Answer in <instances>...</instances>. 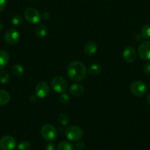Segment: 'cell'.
Returning a JSON list of instances; mask_svg holds the SVG:
<instances>
[{"label": "cell", "instance_id": "1", "mask_svg": "<svg viewBox=\"0 0 150 150\" xmlns=\"http://www.w3.org/2000/svg\"><path fill=\"white\" fill-rule=\"evenodd\" d=\"M67 75L69 79L75 82L84 80L87 75V68L80 61H73L67 67Z\"/></svg>", "mask_w": 150, "mask_h": 150}, {"label": "cell", "instance_id": "2", "mask_svg": "<svg viewBox=\"0 0 150 150\" xmlns=\"http://www.w3.org/2000/svg\"><path fill=\"white\" fill-rule=\"evenodd\" d=\"M65 135L69 141L79 142L83 138L84 132L80 127L77 126L71 125L65 130Z\"/></svg>", "mask_w": 150, "mask_h": 150}, {"label": "cell", "instance_id": "3", "mask_svg": "<svg viewBox=\"0 0 150 150\" xmlns=\"http://www.w3.org/2000/svg\"><path fill=\"white\" fill-rule=\"evenodd\" d=\"M41 135L43 139L48 142L54 140L57 136V130L54 125L51 124L44 125L41 129Z\"/></svg>", "mask_w": 150, "mask_h": 150}, {"label": "cell", "instance_id": "4", "mask_svg": "<svg viewBox=\"0 0 150 150\" xmlns=\"http://www.w3.org/2000/svg\"><path fill=\"white\" fill-rule=\"evenodd\" d=\"M51 86L54 92L57 93H63L68 89V83L64 78L57 76L51 79Z\"/></svg>", "mask_w": 150, "mask_h": 150}, {"label": "cell", "instance_id": "5", "mask_svg": "<svg viewBox=\"0 0 150 150\" xmlns=\"http://www.w3.org/2000/svg\"><path fill=\"white\" fill-rule=\"evenodd\" d=\"M129 89L134 96L142 97L146 93L147 86L141 81H135L130 84Z\"/></svg>", "mask_w": 150, "mask_h": 150}, {"label": "cell", "instance_id": "6", "mask_svg": "<svg viewBox=\"0 0 150 150\" xmlns=\"http://www.w3.org/2000/svg\"><path fill=\"white\" fill-rule=\"evenodd\" d=\"M25 19L29 23L35 24L38 23L41 19V14L37 9L34 7H29L24 11Z\"/></svg>", "mask_w": 150, "mask_h": 150}, {"label": "cell", "instance_id": "7", "mask_svg": "<svg viewBox=\"0 0 150 150\" xmlns=\"http://www.w3.org/2000/svg\"><path fill=\"white\" fill-rule=\"evenodd\" d=\"M20 39V35L19 31L14 28H10L6 31L4 36V40L7 44L10 45H16Z\"/></svg>", "mask_w": 150, "mask_h": 150}, {"label": "cell", "instance_id": "8", "mask_svg": "<svg viewBox=\"0 0 150 150\" xmlns=\"http://www.w3.org/2000/svg\"><path fill=\"white\" fill-rule=\"evenodd\" d=\"M16 146V139L11 136H4L0 139V149L13 150Z\"/></svg>", "mask_w": 150, "mask_h": 150}, {"label": "cell", "instance_id": "9", "mask_svg": "<svg viewBox=\"0 0 150 150\" xmlns=\"http://www.w3.org/2000/svg\"><path fill=\"white\" fill-rule=\"evenodd\" d=\"M50 88L48 83L46 82L42 81L38 83L36 85L35 89V94L37 96V98L40 99H44L48 96L49 93Z\"/></svg>", "mask_w": 150, "mask_h": 150}, {"label": "cell", "instance_id": "10", "mask_svg": "<svg viewBox=\"0 0 150 150\" xmlns=\"http://www.w3.org/2000/svg\"><path fill=\"white\" fill-rule=\"evenodd\" d=\"M138 53L141 59L150 61V41L143 42L138 47Z\"/></svg>", "mask_w": 150, "mask_h": 150}, {"label": "cell", "instance_id": "11", "mask_svg": "<svg viewBox=\"0 0 150 150\" xmlns=\"http://www.w3.org/2000/svg\"><path fill=\"white\" fill-rule=\"evenodd\" d=\"M122 57L126 62L132 63L136 59L137 52L133 47L127 46L124 49Z\"/></svg>", "mask_w": 150, "mask_h": 150}, {"label": "cell", "instance_id": "12", "mask_svg": "<svg viewBox=\"0 0 150 150\" xmlns=\"http://www.w3.org/2000/svg\"><path fill=\"white\" fill-rule=\"evenodd\" d=\"M98 46L94 41H88L84 45V52L86 55L92 56L97 51Z\"/></svg>", "mask_w": 150, "mask_h": 150}, {"label": "cell", "instance_id": "13", "mask_svg": "<svg viewBox=\"0 0 150 150\" xmlns=\"http://www.w3.org/2000/svg\"><path fill=\"white\" fill-rule=\"evenodd\" d=\"M85 92V88L82 84L74 83L69 88V93L74 97H79Z\"/></svg>", "mask_w": 150, "mask_h": 150}, {"label": "cell", "instance_id": "14", "mask_svg": "<svg viewBox=\"0 0 150 150\" xmlns=\"http://www.w3.org/2000/svg\"><path fill=\"white\" fill-rule=\"evenodd\" d=\"M10 59L9 54L4 50H0V70L4 69L7 65Z\"/></svg>", "mask_w": 150, "mask_h": 150}, {"label": "cell", "instance_id": "15", "mask_svg": "<svg viewBox=\"0 0 150 150\" xmlns=\"http://www.w3.org/2000/svg\"><path fill=\"white\" fill-rule=\"evenodd\" d=\"M35 35L39 38H44L47 34V28L44 23H40L35 28Z\"/></svg>", "mask_w": 150, "mask_h": 150}, {"label": "cell", "instance_id": "16", "mask_svg": "<svg viewBox=\"0 0 150 150\" xmlns=\"http://www.w3.org/2000/svg\"><path fill=\"white\" fill-rule=\"evenodd\" d=\"M10 100V95L7 91L0 89V105H4Z\"/></svg>", "mask_w": 150, "mask_h": 150}, {"label": "cell", "instance_id": "17", "mask_svg": "<svg viewBox=\"0 0 150 150\" xmlns=\"http://www.w3.org/2000/svg\"><path fill=\"white\" fill-rule=\"evenodd\" d=\"M101 71V66L98 64H92L88 68V72L90 75L94 76H96L100 74Z\"/></svg>", "mask_w": 150, "mask_h": 150}, {"label": "cell", "instance_id": "18", "mask_svg": "<svg viewBox=\"0 0 150 150\" xmlns=\"http://www.w3.org/2000/svg\"><path fill=\"white\" fill-rule=\"evenodd\" d=\"M24 73V67L20 64H16L12 68V74L16 77H21Z\"/></svg>", "mask_w": 150, "mask_h": 150}, {"label": "cell", "instance_id": "19", "mask_svg": "<svg viewBox=\"0 0 150 150\" xmlns=\"http://www.w3.org/2000/svg\"><path fill=\"white\" fill-rule=\"evenodd\" d=\"M57 150H75V147L69 142H61L57 146Z\"/></svg>", "mask_w": 150, "mask_h": 150}, {"label": "cell", "instance_id": "20", "mask_svg": "<svg viewBox=\"0 0 150 150\" xmlns=\"http://www.w3.org/2000/svg\"><path fill=\"white\" fill-rule=\"evenodd\" d=\"M141 35L144 39L150 40V24H146L141 28Z\"/></svg>", "mask_w": 150, "mask_h": 150}, {"label": "cell", "instance_id": "21", "mask_svg": "<svg viewBox=\"0 0 150 150\" xmlns=\"http://www.w3.org/2000/svg\"><path fill=\"white\" fill-rule=\"evenodd\" d=\"M57 121L62 126H66L68 125L69 122V118L67 114H64V113H61L57 117Z\"/></svg>", "mask_w": 150, "mask_h": 150}, {"label": "cell", "instance_id": "22", "mask_svg": "<svg viewBox=\"0 0 150 150\" xmlns=\"http://www.w3.org/2000/svg\"><path fill=\"white\" fill-rule=\"evenodd\" d=\"M10 81V75L6 70H0V83L2 84L8 83Z\"/></svg>", "mask_w": 150, "mask_h": 150}, {"label": "cell", "instance_id": "23", "mask_svg": "<svg viewBox=\"0 0 150 150\" xmlns=\"http://www.w3.org/2000/svg\"><path fill=\"white\" fill-rule=\"evenodd\" d=\"M32 145L29 142L24 141L18 145V150H31Z\"/></svg>", "mask_w": 150, "mask_h": 150}, {"label": "cell", "instance_id": "24", "mask_svg": "<svg viewBox=\"0 0 150 150\" xmlns=\"http://www.w3.org/2000/svg\"><path fill=\"white\" fill-rule=\"evenodd\" d=\"M59 101L61 104H63V105H67L69 104V103L70 102V97L68 94L66 93H61L60 96L59 97Z\"/></svg>", "mask_w": 150, "mask_h": 150}, {"label": "cell", "instance_id": "25", "mask_svg": "<svg viewBox=\"0 0 150 150\" xmlns=\"http://www.w3.org/2000/svg\"><path fill=\"white\" fill-rule=\"evenodd\" d=\"M22 22H23V18L19 15H16L12 18V23L14 26H19V25L21 24Z\"/></svg>", "mask_w": 150, "mask_h": 150}, {"label": "cell", "instance_id": "26", "mask_svg": "<svg viewBox=\"0 0 150 150\" xmlns=\"http://www.w3.org/2000/svg\"><path fill=\"white\" fill-rule=\"evenodd\" d=\"M143 71L146 75H150V62H147L144 64Z\"/></svg>", "mask_w": 150, "mask_h": 150}, {"label": "cell", "instance_id": "27", "mask_svg": "<svg viewBox=\"0 0 150 150\" xmlns=\"http://www.w3.org/2000/svg\"><path fill=\"white\" fill-rule=\"evenodd\" d=\"M56 146L54 144L51 142H49L47 144H46L45 146V150H55Z\"/></svg>", "mask_w": 150, "mask_h": 150}, {"label": "cell", "instance_id": "28", "mask_svg": "<svg viewBox=\"0 0 150 150\" xmlns=\"http://www.w3.org/2000/svg\"><path fill=\"white\" fill-rule=\"evenodd\" d=\"M75 147V150H82L83 149L84 147H85V144L83 143V142H77V143L76 144V145L74 146Z\"/></svg>", "mask_w": 150, "mask_h": 150}, {"label": "cell", "instance_id": "29", "mask_svg": "<svg viewBox=\"0 0 150 150\" xmlns=\"http://www.w3.org/2000/svg\"><path fill=\"white\" fill-rule=\"evenodd\" d=\"M7 4V0H0V13L4 10Z\"/></svg>", "mask_w": 150, "mask_h": 150}, {"label": "cell", "instance_id": "30", "mask_svg": "<svg viewBox=\"0 0 150 150\" xmlns=\"http://www.w3.org/2000/svg\"><path fill=\"white\" fill-rule=\"evenodd\" d=\"M41 17L44 19H45V20H48V19H49L50 18H51V15H50V13H49L48 12H46V13H44V14L41 16Z\"/></svg>", "mask_w": 150, "mask_h": 150}, {"label": "cell", "instance_id": "31", "mask_svg": "<svg viewBox=\"0 0 150 150\" xmlns=\"http://www.w3.org/2000/svg\"><path fill=\"white\" fill-rule=\"evenodd\" d=\"M135 40H136L137 41H141V40H142V39H144V38H142V36H141V34H138V35H135Z\"/></svg>", "mask_w": 150, "mask_h": 150}, {"label": "cell", "instance_id": "32", "mask_svg": "<svg viewBox=\"0 0 150 150\" xmlns=\"http://www.w3.org/2000/svg\"><path fill=\"white\" fill-rule=\"evenodd\" d=\"M146 102L149 105H150V94H148L146 97Z\"/></svg>", "mask_w": 150, "mask_h": 150}, {"label": "cell", "instance_id": "33", "mask_svg": "<svg viewBox=\"0 0 150 150\" xmlns=\"http://www.w3.org/2000/svg\"><path fill=\"white\" fill-rule=\"evenodd\" d=\"M2 29H3V25H2V23H0V32L2 31Z\"/></svg>", "mask_w": 150, "mask_h": 150}]
</instances>
